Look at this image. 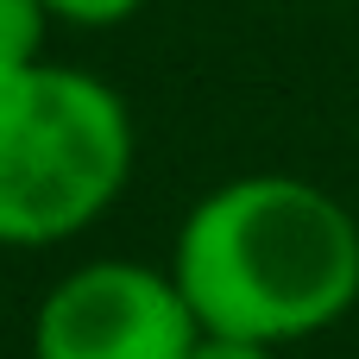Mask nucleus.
I'll list each match as a JSON object with an SVG mask.
<instances>
[{
  "mask_svg": "<svg viewBox=\"0 0 359 359\" xmlns=\"http://www.w3.org/2000/svg\"><path fill=\"white\" fill-rule=\"evenodd\" d=\"M189 359H278V347H265V341H240V334H196V347Z\"/></svg>",
  "mask_w": 359,
  "mask_h": 359,
  "instance_id": "423d86ee",
  "label": "nucleus"
},
{
  "mask_svg": "<svg viewBox=\"0 0 359 359\" xmlns=\"http://www.w3.org/2000/svg\"><path fill=\"white\" fill-rule=\"evenodd\" d=\"M44 6L63 25H126L133 13H145V0H44Z\"/></svg>",
  "mask_w": 359,
  "mask_h": 359,
  "instance_id": "39448f33",
  "label": "nucleus"
},
{
  "mask_svg": "<svg viewBox=\"0 0 359 359\" xmlns=\"http://www.w3.org/2000/svg\"><path fill=\"white\" fill-rule=\"evenodd\" d=\"M44 32H50V6L44 0H0V76L38 63L44 57Z\"/></svg>",
  "mask_w": 359,
  "mask_h": 359,
  "instance_id": "20e7f679",
  "label": "nucleus"
},
{
  "mask_svg": "<svg viewBox=\"0 0 359 359\" xmlns=\"http://www.w3.org/2000/svg\"><path fill=\"white\" fill-rule=\"evenodd\" d=\"M133 177L126 101L69 63L0 76V246L88 233Z\"/></svg>",
  "mask_w": 359,
  "mask_h": 359,
  "instance_id": "f03ea898",
  "label": "nucleus"
},
{
  "mask_svg": "<svg viewBox=\"0 0 359 359\" xmlns=\"http://www.w3.org/2000/svg\"><path fill=\"white\" fill-rule=\"evenodd\" d=\"M202 334L170 271L95 259L57 278L32 316V359H189Z\"/></svg>",
  "mask_w": 359,
  "mask_h": 359,
  "instance_id": "7ed1b4c3",
  "label": "nucleus"
},
{
  "mask_svg": "<svg viewBox=\"0 0 359 359\" xmlns=\"http://www.w3.org/2000/svg\"><path fill=\"white\" fill-rule=\"evenodd\" d=\"M170 278L208 334L290 347L359 303V221L309 177H233L183 215Z\"/></svg>",
  "mask_w": 359,
  "mask_h": 359,
  "instance_id": "f257e3e1",
  "label": "nucleus"
}]
</instances>
